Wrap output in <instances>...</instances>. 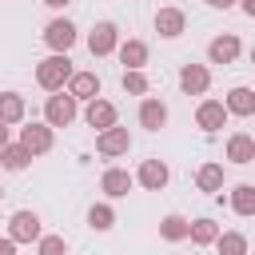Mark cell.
I'll use <instances>...</instances> for the list:
<instances>
[{"label":"cell","mask_w":255,"mask_h":255,"mask_svg":"<svg viewBox=\"0 0 255 255\" xmlns=\"http://www.w3.org/2000/svg\"><path fill=\"white\" fill-rule=\"evenodd\" d=\"M235 56H239V36L235 32H223V36H215L207 44V60L211 64H235Z\"/></svg>","instance_id":"5bb4252c"},{"label":"cell","mask_w":255,"mask_h":255,"mask_svg":"<svg viewBox=\"0 0 255 255\" xmlns=\"http://www.w3.org/2000/svg\"><path fill=\"white\" fill-rule=\"evenodd\" d=\"M44 235V227H40V215L36 211H16L12 219H8V239L12 243H32V239H40Z\"/></svg>","instance_id":"3957f363"},{"label":"cell","mask_w":255,"mask_h":255,"mask_svg":"<svg viewBox=\"0 0 255 255\" xmlns=\"http://www.w3.org/2000/svg\"><path fill=\"white\" fill-rule=\"evenodd\" d=\"M251 64H255V48H251Z\"/></svg>","instance_id":"e575fe53"},{"label":"cell","mask_w":255,"mask_h":255,"mask_svg":"<svg viewBox=\"0 0 255 255\" xmlns=\"http://www.w3.org/2000/svg\"><path fill=\"white\" fill-rule=\"evenodd\" d=\"M72 120H76V100L68 92H52L44 100V124L48 128H68Z\"/></svg>","instance_id":"7a4b0ae2"},{"label":"cell","mask_w":255,"mask_h":255,"mask_svg":"<svg viewBox=\"0 0 255 255\" xmlns=\"http://www.w3.org/2000/svg\"><path fill=\"white\" fill-rule=\"evenodd\" d=\"M195 187L199 191H223V163H203L195 171Z\"/></svg>","instance_id":"44dd1931"},{"label":"cell","mask_w":255,"mask_h":255,"mask_svg":"<svg viewBox=\"0 0 255 255\" xmlns=\"http://www.w3.org/2000/svg\"><path fill=\"white\" fill-rule=\"evenodd\" d=\"M0 199H4V187H0Z\"/></svg>","instance_id":"d590c367"},{"label":"cell","mask_w":255,"mask_h":255,"mask_svg":"<svg viewBox=\"0 0 255 255\" xmlns=\"http://www.w3.org/2000/svg\"><path fill=\"white\" fill-rule=\"evenodd\" d=\"M88 227H92V231H112V227H116V211H112V203H92V211H88Z\"/></svg>","instance_id":"4316f807"},{"label":"cell","mask_w":255,"mask_h":255,"mask_svg":"<svg viewBox=\"0 0 255 255\" xmlns=\"http://www.w3.org/2000/svg\"><path fill=\"white\" fill-rule=\"evenodd\" d=\"M76 36H80V32H76V24H72V20H64V16H60V20H52V24L44 28V44H48L52 52H60V56H68V48L76 44Z\"/></svg>","instance_id":"5b68a950"},{"label":"cell","mask_w":255,"mask_h":255,"mask_svg":"<svg viewBox=\"0 0 255 255\" xmlns=\"http://www.w3.org/2000/svg\"><path fill=\"white\" fill-rule=\"evenodd\" d=\"M116 52H120V64H124V72H139V68L147 64V44H143V40H124Z\"/></svg>","instance_id":"2e32d148"},{"label":"cell","mask_w":255,"mask_h":255,"mask_svg":"<svg viewBox=\"0 0 255 255\" xmlns=\"http://www.w3.org/2000/svg\"><path fill=\"white\" fill-rule=\"evenodd\" d=\"M187 239H191L195 247H207V243H215V239H219V223H215V219H191Z\"/></svg>","instance_id":"603a6c76"},{"label":"cell","mask_w":255,"mask_h":255,"mask_svg":"<svg viewBox=\"0 0 255 255\" xmlns=\"http://www.w3.org/2000/svg\"><path fill=\"white\" fill-rule=\"evenodd\" d=\"M227 159L231 163H251L255 159V139L247 135V131H235V135H227Z\"/></svg>","instance_id":"e0dca14e"},{"label":"cell","mask_w":255,"mask_h":255,"mask_svg":"<svg viewBox=\"0 0 255 255\" xmlns=\"http://www.w3.org/2000/svg\"><path fill=\"white\" fill-rule=\"evenodd\" d=\"M128 147H131V131H128V128H120V124L96 135V151H100V155H108V159H112V155H128Z\"/></svg>","instance_id":"8992f818"},{"label":"cell","mask_w":255,"mask_h":255,"mask_svg":"<svg viewBox=\"0 0 255 255\" xmlns=\"http://www.w3.org/2000/svg\"><path fill=\"white\" fill-rule=\"evenodd\" d=\"M239 0H207V8H215V12H227V8H235Z\"/></svg>","instance_id":"f546056e"},{"label":"cell","mask_w":255,"mask_h":255,"mask_svg":"<svg viewBox=\"0 0 255 255\" xmlns=\"http://www.w3.org/2000/svg\"><path fill=\"white\" fill-rule=\"evenodd\" d=\"M0 255H16V243L8 235H0Z\"/></svg>","instance_id":"4dcf8cb0"},{"label":"cell","mask_w":255,"mask_h":255,"mask_svg":"<svg viewBox=\"0 0 255 255\" xmlns=\"http://www.w3.org/2000/svg\"><path fill=\"white\" fill-rule=\"evenodd\" d=\"M8 147V124H0V151Z\"/></svg>","instance_id":"836d02e7"},{"label":"cell","mask_w":255,"mask_h":255,"mask_svg":"<svg viewBox=\"0 0 255 255\" xmlns=\"http://www.w3.org/2000/svg\"><path fill=\"white\" fill-rule=\"evenodd\" d=\"M223 108H227V116H255V92L239 84V88H231V92H227Z\"/></svg>","instance_id":"ac0fdd59"},{"label":"cell","mask_w":255,"mask_h":255,"mask_svg":"<svg viewBox=\"0 0 255 255\" xmlns=\"http://www.w3.org/2000/svg\"><path fill=\"white\" fill-rule=\"evenodd\" d=\"M124 92L147 96V76H143V72H124Z\"/></svg>","instance_id":"f1b7e54d"},{"label":"cell","mask_w":255,"mask_h":255,"mask_svg":"<svg viewBox=\"0 0 255 255\" xmlns=\"http://www.w3.org/2000/svg\"><path fill=\"white\" fill-rule=\"evenodd\" d=\"M36 255H68V239L64 235H40L36 239Z\"/></svg>","instance_id":"83f0119b"},{"label":"cell","mask_w":255,"mask_h":255,"mask_svg":"<svg viewBox=\"0 0 255 255\" xmlns=\"http://www.w3.org/2000/svg\"><path fill=\"white\" fill-rule=\"evenodd\" d=\"M120 48V28L112 24V20H100L92 32H88V52L92 56H112Z\"/></svg>","instance_id":"277c9868"},{"label":"cell","mask_w":255,"mask_h":255,"mask_svg":"<svg viewBox=\"0 0 255 255\" xmlns=\"http://www.w3.org/2000/svg\"><path fill=\"white\" fill-rule=\"evenodd\" d=\"M187 231H191V219H183V215H163V219H159V235H163L167 243L187 239Z\"/></svg>","instance_id":"7402d4cb"},{"label":"cell","mask_w":255,"mask_h":255,"mask_svg":"<svg viewBox=\"0 0 255 255\" xmlns=\"http://www.w3.org/2000/svg\"><path fill=\"white\" fill-rule=\"evenodd\" d=\"M76 104L84 100V104H92V100H100V76L96 72H72V80H68V88H64Z\"/></svg>","instance_id":"52a82bcc"},{"label":"cell","mask_w":255,"mask_h":255,"mask_svg":"<svg viewBox=\"0 0 255 255\" xmlns=\"http://www.w3.org/2000/svg\"><path fill=\"white\" fill-rule=\"evenodd\" d=\"M215 247H219V255H251V251H247V235H243V231H219Z\"/></svg>","instance_id":"d4e9b609"},{"label":"cell","mask_w":255,"mask_h":255,"mask_svg":"<svg viewBox=\"0 0 255 255\" xmlns=\"http://www.w3.org/2000/svg\"><path fill=\"white\" fill-rule=\"evenodd\" d=\"M179 88H183L187 96H203V92L211 88V72H207L203 64H183V68H179Z\"/></svg>","instance_id":"8fae6325"},{"label":"cell","mask_w":255,"mask_h":255,"mask_svg":"<svg viewBox=\"0 0 255 255\" xmlns=\"http://www.w3.org/2000/svg\"><path fill=\"white\" fill-rule=\"evenodd\" d=\"M239 8H243V12L251 16V20H255V0H239Z\"/></svg>","instance_id":"1f68e13d"},{"label":"cell","mask_w":255,"mask_h":255,"mask_svg":"<svg viewBox=\"0 0 255 255\" xmlns=\"http://www.w3.org/2000/svg\"><path fill=\"white\" fill-rule=\"evenodd\" d=\"M227 124V108H223V100H203L199 108H195V128H203V131H219Z\"/></svg>","instance_id":"4fadbf2b"},{"label":"cell","mask_w":255,"mask_h":255,"mask_svg":"<svg viewBox=\"0 0 255 255\" xmlns=\"http://www.w3.org/2000/svg\"><path fill=\"white\" fill-rule=\"evenodd\" d=\"M20 143H24V147L32 151V159H36V155L52 151L56 135H52V128H48V124H28V128H20Z\"/></svg>","instance_id":"ba28073f"},{"label":"cell","mask_w":255,"mask_h":255,"mask_svg":"<svg viewBox=\"0 0 255 255\" xmlns=\"http://www.w3.org/2000/svg\"><path fill=\"white\" fill-rule=\"evenodd\" d=\"M20 120H24V96L0 92V124H20Z\"/></svg>","instance_id":"ffe728a7"},{"label":"cell","mask_w":255,"mask_h":255,"mask_svg":"<svg viewBox=\"0 0 255 255\" xmlns=\"http://www.w3.org/2000/svg\"><path fill=\"white\" fill-rule=\"evenodd\" d=\"M131 183H135V175L124 171V167H108V171L100 175V191H104L108 199H124V195L131 191Z\"/></svg>","instance_id":"30bf717a"},{"label":"cell","mask_w":255,"mask_h":255,"mask_svg":"<svg viewBox=\"0 0 255 255\" xmlns=\"http://www.w3.org/2000/svg\"><path fill=\"white\" fill-rule=\"evenodd\" d=\"M167 179H171V171H167V163H163V159H143V163H139V171H135V183H143L147 191H163V187H167Z\"/></svg>","instance_id":"9c48e42d"},{"label":"cell","mask_w":255,"mask_h":255,"mask_svg":"<svg viewBox=\"0 0 255 255\" xmlns=\"http://www.w3.org/2000/svg\"><path fill=\"white\" fill-rule=\"evenodd\" d=\"M231 211H235V215H255V187H251V183L231 187Z\"/></svg>","instance_id":"484cf974"},{"label":"cell","mask_w":255,"mask_h":255,"mask_svg":"<svg viewBox=\"0 0 255 255\" xmlns=\"http://www.w3.org/2000/svg\"><path fill=\"white\" fill-rule=\"evenodd\" d=\"M183 28H187V16H183L179 8H159V12H155V32H159L163 40L183 36Z\"/></svg>","instance_id":"9a60e30c"},{"label":"cell","mask_w":255,"mask_h":255,"mask_svg":"<svg viewBox=\"0 0 255 255\" xmlns=\"http://www.w3.org/2000/svg\"><path fill=\"white\" fill-rule=\"evenodd\" d=\"M163 124H167V104H163V100H143V104H139V128L159 131Z\"/></svg>","instance_id":"d6986e66"},{"label":"cell","mask_w":255,"mask_h":255,"mask_svg":"<svg viewBox=\"0 0 255 255\" xmlns=\"http://www.w3.org/2000/svg\"><path fill=\"white\" fill-rule=\"evenodd\" d=\"M68 80H72V60H68V56L52 52L48 60H40V64H36V84H40L44 92H64V88H68Z\"/></svg>","instance_id":"6da1fadb"},{"label":"cell","mask_w":255,"mask_h":255,"mask_svg":"<svg viewBox=\"0 0 255 255\" xmlns=\"http://www.w3.org/2000/svg\"><path fill=\"white\" fill-rule=\"evenodd\" d=\"M0 163H4L8 171H24V167L32 163V151H28L24 143H8V147L0 151Z\"/></svg>","instance_id":"cb8c5ba5"},{"label":"cell","mask_w":255,"mask_h":255,"mask_svg":"<svg viewBox=\"0 0 255 255\" xmlns=\"http://www.w3.org/2000/svg\"><path fill=\"white\" fill-rule=\"evenodd\" d=\"M84 120H88V128H96V131H108V128H116L120 112H116V104H108V100H92V104L84 108Z\"/></svg>","instance_id":"7c38bea8"},{"label":"cell","mask_w":255,"mask_h":255,"mask_svg":"<svg viewBox=\"0 0 255 255\" xmlns=\"http://www.w3.org/2000/svg\"><path fill=\"white\" fill-rule=\"evenodd\" d=\"M40 4H48V8H68L72 0H40Z\"/></svg>","instance_id":"d6a6232c"}]
</instances>
